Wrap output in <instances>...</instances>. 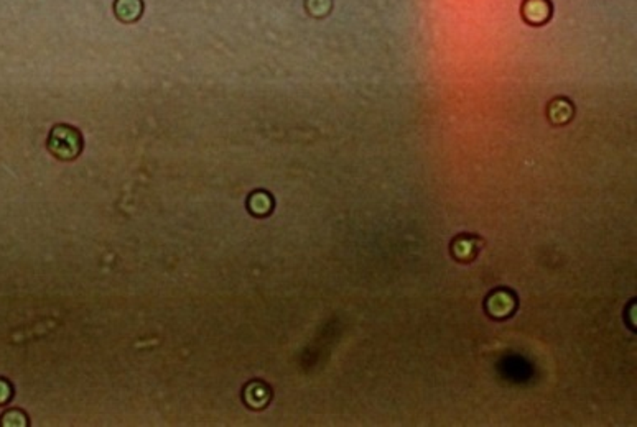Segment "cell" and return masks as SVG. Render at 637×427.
Returning <instances> with one entry per match:
<instances>
[{
    "instance_id": "6da1fadb",
    "label": "cell",
    "mask_w": 637,
    "mask_h": 427,
    "mask_svg": "<svg viewBox=\"0 0 637 427\" xmlns=\"http://www.w3.org/2000/svg\"><path fill=\"white\" fill-rule=\"evenodd\" d=\"M48 150L58 160H75L83 151V136L75 126L65 124L56 125L50 131Z\"/></svg>"
},
{
    "instance_id": "7a4b0ae2",
    "label": "cell",
    "mask_w": 637,
    "mask_h": 427,
    "mask_svg": "<svg viewBox=\"0 0 637 427\" xmlns=\"http://www.w3.org/2000/svg\"><path fill=\"white\" fill-rule=\"evenodd\" d=\"M114 13L119 22L134 23L144 13V2L142 0H115Z\"/></svg>"
},
{
    "instance_id": "3957f363",
    "label": "cell",
    "mask_w": 637,
    "mask_h": 427,
    "mask_svg": "<svg viewBox=\"0 0 637 427\" xmlns=\"http://www.w3.org/2000/svg\"><path fill=\"white\" fill-rule=\"evenodd\" d=\"M268 399V391L260 384H251L246 389V401L254 408H260Z\"/></svg>"
},
{
    "instance_id": "277c9868",
    "label": "cell",
    "mask_w": 637,
    "mask_h": 427,
    "mask_svg": "<svg viewBox=\"0 0 637 427\" xmlns=\"http://www.w3.org/2000/svg\"><path fill=\"white\" fill-rule=\"evenodd\" d=\"M249 207L254 214H267L268 209H270V198L267 196L264 193H256L251 196L249 201Z\"/></svg>"
},
{
    "instance_id": "5b68a950",
    "label": "cell",
    "mask_w": 637,
    "mask_h": 427,
    "mask_svg": "<svg viewBox=\"0 0 637 427\" xmlns=\"http://www.w3.org/2000/svg\"><path fill=\"white\" fill-rule=\"evenodd\" d=\"M10 398V389L7 387V383L0 382V403H5Z\"/></svg>"
}]
</instances>
